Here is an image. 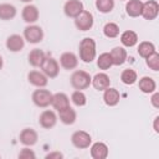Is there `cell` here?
Listing matches in <instances>:
<instances>
[{
	"mask_svg": "<svg viewBox=\"0 0 159 159\" xmlns=\"http://www.w3.org/2000/svg\"><path fill=\"white\" fill-rule=\"evenodd\" d=\"M78 52H80V60H82L84 63H91L93 60H96L97 56L96 41L92 37H84L80 42Z\"/></svg>",
	"mask_w": 159,
	"mask_h": 159,
	"instance_id": "6da1fadb",
	"label": "cell"
},
{
	"mask_svg": "<svg viewBox=\"0 0 159 159\" xmlns=\"http://www.w3.org/2000/svg\"><path fill=\"white\" fill-rule=\"evenodd\" d=\"M71 86L75 89L82 91V89H87L91 83H92V77L88 72L83 71V70H77L71 75Z\"/></svg>",
	"mask_w": 159,
	"mask_h": 159,
	"instance_id": "7a4b0ae2",
	"label": "cell"
},
{
	"mask_svg": "<svg viewBox=\"0 0 159 159\" xmlns=\"http://www.w3.org/2000/svg\"><path fill=\"white\" fill-rule=\"evenodd\" d=\"M52 93L46 89V88H39V89H35L32 96H31V99L34 102V104L39 108H46L48 106H51V102H52Z\"/></svg>",
	"mask_w": 159,
	"mask_h": 159,
	"instance_id": "3957f363",
	"label": "cell"
},
{
	"mask_svg": "<svg viewBox=\"0 0 159 159\" xmlns=\"http://www.w3.org/2000/svg\"><path fill=\"white\" fill-rule=\"evenodd\" d=\"M22 37L25 39V41H27L29 43H39L43 40V30L34 24H30L29 26H26L24 29V35Z\"/></svg>",
	"mask_w": 159,
	"mask_h": 159,
	"instance_id": "277c9868",
	"label": "cell"
},
{
	"mask_svg": "<svg viewBox=\"0 0 159 159\" xmlns=\"http://www.w3.org/2000/svg\"><path fill=\"white\" fill-rule=\"evenodd\" d=\"M93 24H94L93 15L88 10H83L78 16L75 17V26L80 31H88V30H91L93 27Z\"/></svg>",
	"mask_w": 159,
	"mask_h": 159,
	"instance_id": "5b68a950",
	"label": "cell"
},
{
	"mask_svg": "<svg viewBox=\"0 0 159 159\" xmlns=\"http://www.w3.org/2000/svg\"><path fill=\"white\" fill-rule=\"evenodd\" d=\"M41 71L47 76V78H55L58 76L60 73V63L56 58L53 57H50V56H46L42 65L40 66Z\"/></svg>",
	"mask_w": 159,
	"mask_h": 159,
	"instance_id": "8992f818",
	"label": "cell"
},
{
	"mask_svg": "<svg viewBox=\"0 0 159 159\" xmlns=\"http://www.w3.org/2000/svg\"><path fill=\"white\" fill-rule=\"evenodd\" d=\"M72 144L78 149H86L92 144V137L86 130H76L71 137Z\"/></svg>",
	"mask_w": 159,
	"mask_h": 159,
	"instance_id": "52a82bcc",
	"label": "cell"
},
{
	"mask_svg": "<svg viewBox=\"0 0 159 159\" xmlns=\"http://www.w3.org/2000/svg\"><path fill=\"white\" fill-rule=\"evenodd\" d=\"M159 15V4L155 0H148L145 2H143V7H142V14L140 16H143L145 20H154L157 19V16Z\"/></svg>",
	"mask_w": 159,
	"mask_h": 159,
	"instance_id": "ba28073f",
	"label": "cell"
},
{
	"mask_svg": "<svg viewBox=\"0 0 159 159\" xmlns=\"http://www.w3.org/2000/svg\"><path fill=\"white\" fill-rule=\"evenodd\" d=\"M84 10L83 2L81 0H67L63 5V12L68 17H76Z\"/></svg>",
	"mask_w": 159,
	"mask_h": 159,
	"instance_id": "9c48e42d",
	"label": "cell"
},
{
	"mask_svg": "<svg viewBox=\"0 0 159 159\" xmlns=\"http://www.w3.org/2000/svg\"><path fill=\"white\" fill-rule=\"evenodd\" d=\"M57 119H58V117H57V114H56L53 111H51V109H45L43 112H41L40 117H39V123H40V125H41L42 128H45V129H51V128H53V127L56 125Z\"/></svg>",
	"mask_w": 159,
	"mask_h": 159,
	"instance_id": "30bf717a",
	"label": "cell"
},
{
	"mask_svg": "<svg viewBox=\"0 0 159 159\" xmlns=\"http://www.w3.org/2000/svg\"><path fill=\"white\" fill-rule=\"evenodd\" d=\"M27 81L30 84L37 87V88H42L46 87L48 83V78L47 76L42 72V71H30L27 73Z\"/></svg>",
	"mask_w": 159,
	"mask_h": 159,
	"instance_id": "8fae6325",
	"label": "cell"
},
{
	"mask_svg": "<svg viewBox=\"0 0 159 159\" xmlns=\"http://www.w3.org/2000/svg\"><path fill=\"white\" fill-rule=\"evenodd\" d=\"M37 139H39V134L35 129L32 128H25L20 132V135H19V140L21 144H24L25 147H32L37 143Z\"/></svg>",
	"mask_w": 159,
	"mask_h": 159,
	"instance_id": "7c38bea8",
	"label": "cell"
},
{
	"mask_svg": "<svg viewBox=\"0 0 159 159\" xmlns=\"http://www.w3.org/2000/svg\"><path fill=\"white\" fill-rule=\"evenodd\" d=\"M6 48L10 51V52H19L24 48L25 46V39L21 36V35H17V34H14V35H10L7 39H6Z\"/></svg>",
	"mask_w": 159,
	"mask_h": 159,
	"instance_id": "4fadbf2b",
	"label": "cell"
},
{
	"mask_svg": "<svg viewBox=\"0 0 159 159\" xmlns=\"http://www.w3.org/2000/svg\"><path fill=\"white\" fill-rule=\"evenodd\" d=\"M60 66L65 70H75L78 65V57L73 52H63L60 56Z\"/></svg>",
	"mask_w": 159,
	"mask_h": 159,
	"instance_id": "5bb4252c",
	"label": "cell"
},
{
	"mask_svg": "<svg viewBox=\"0 0 159 159\" xmlns=\"http://www.w3.org/2000/svg\"><path fill=\"white\" fill-rule=\"evenodd\" d=\"M97 91H104L111 86V78L107 73L104 72H98L92 77V83H91Z\"/></svg>",
	"mask_w": 159,
	"mask_h": 159,
	"instance_id": "9a60e30c",
	"label": "cell"
},
{
	"mask_svg": "<svg viewBox=\"0 0 159 159\" xmlns=\"http://www.w3.org/2000/svg\"><path fill=\"white\" fill-rule=\"evenodd\" d=\"M91 148V157L93 159H106L108 157V153H109V149L107 147L106 143L103 142H96L93 144L89 145Z\"/></svg>",
	"mask_w": 159,
	"mask_h": 159,
	"instance_id": "2e32d148",
	"label": "cell"
},
{
	"mask_svg": "<svg viewBox=\"0 0 159 159\" xmlns=\"http://www.w3.org/2000/svg\"><path fill=\"white\" fill-rule=\"evenodd\" d=\"M21 16H22V20L27 24H34L39 20V16H40V12H39V9L32 5V4H27L24 9H22V12H21Z\"/></svg>",
	"mask_w": 159,
	"mask_h": 159,
	"instance_id": "e0dca14e",
	"label": "cell"
},
{
	"mask_svg": "<svg viewBox=\"0 0 159 159\" xmlns=\"http://www.w3.org/2000/svg\"><path fill=\"white\" fill-rule=\"evenodd\" d=\"M119 99H120V94L118 92V89L113 88V87H108L103 91V102L109 106V107H114L119 103Z\"/></svg>",
	"mask_w": 159,
	"mask_h": 159,
	"instance_id": "ac0fdd59",
	"label": "cell"
},
{
	"mask_svg": "<svg viewBox=\"0 0 159 159\" xmlns=\"http://www.w3.org/2000/svg\"><path fill=\"white\" fill-rule=\"evenodd\" d=\"M51 106L57 111H62L67 107H70V98L66 93L63 92H57L52 96V102H51Z\"/></svg>",
	"mask_w": 159,
	"mask_h": 159,
	"instance_id": "d6986e66",
	"label": "cell"
},
{
	"mask_svg": "<svg viewBox=\"0 0 159 159\" xmlns=\"http://www.w3.org/2000/svg\"><path fill=\"white\" fill-rule=\"evenodd\" d=\"M109 53L112 57L113 66H122L127 61V50L124 47H120V46L113 47Z\"/></svg>",
	"mask_w": 159,
	"mask_h": 159,
	"instance_id": "ffe728a7",
	"label": "cell"
},
{
	"mask_svg": "<svg viewBox=\"0 0 159 159\" xmlns=\"http://www.w3.org/2000/svg\"><path fill=\"white\" fill-rule=\"evenodd\" d=\"M138 87H139V89H140L143 93L149 94V93H153L154 91H157V82H155L152 77L144 76V77L139 78Z\"/></svg>",
	"mask_w": 159,
	"mask_h": 159,
	"instance_id": "44dd1931",
	"label": "cell"
},
{
	"mask_svg": "<svg viewBox=\"0 0 159 159\" xmlns=\"http://www.w3.org/2000/svg\"><path fill=\"white\" fill-rule=\"evenodd\" d=\"M58 118H60V120H61L63 124L70 125V124H73V123L76 122V119H77V113H76V111H75L73 108H71V106H70V107H67V108H65V109H62V111L58 112Z\"/></svg>",
	"mask_w": 159,
	"mask_h": 159,
	"instance_id": "7402d4cb",
	"label": "cell"
},
{
	"mask_svg": "<svg viewBox=\"0 0 159 159\" xmlns=\"http://www.w3.org/2000/svg\"><path fill=\"white\" fill-rule=\"evenodd\" d=\"M17 14L16 7L12 4L9 2H2L0 4V20L7 21V20H12Z\"/></svg>",
	"mask_w": 159,
	"mask_h": 159,
	"instance_id": "603a6c76",
	"label": "cell"
},
{
	"mask_svg": "<svg viewBox=\"0 0 159 159\" xmlns=\"http://www.w3.org/2000/svg\"><path fill=\"white\" fill-rule=\"evenodd\" d=\"M120 42L125 47H133L138 43V35L133 30H125L120 34Z\"/></svg>",
	"mask_w": 159,
	"mask_h": 159,
	"instance_id": "cb8c5ba5",
	"label": "cell"
},
{
	"mask_svg": "<svg viewBox=\"0 0 159 159\" xmlns=\"http://www.w3.org/2000/svg\"><path fill=\"white\" fill-rule=\"evenodd\" d=\"M143 2L140 0H129L125 4V12L130 17H138L142 14Z\"/></svg>",
	"mask_w": 159,
	"mask_h": 159,
	"instance_id": "d4e9b609",
	"label": "cell"
},
{
	"mask_svg": "<svg viewBox=\"0 0 159 159\" xmlns=\"http://www.w3.org/2000/svg\"><path fill=\"white\" fill-rule=\"evenodd\" d=\"M45 57H46V53H45L42 50H40V48H34V50L30 51L27 58H29V63H30L32 67H40V66L42 65Z\"/></svg>",
	"mask_w": 159,
	"mask_h": 159,
	"instance_id": "484cf974",
	"label": "cell"
},
{
	"mask_svg": "<svg viewBox=\"0 0 159 159\" xmlns=\"http://www.w3.org/2000/svg\"><path fill=\"white\" fill-rule=\"evenodd\" d=\"M155 46L153 42L150 41H142L139 45H138V48H137V52L140 57L143 58H147L149 55H152L153 52H155Z\"/></svg>",
	"mask_w": 159,
	"mask_h": 159,
	"instance_id": "4316f807",
	"label": "cell"
},
{
	"mask_svg": "<svg viewBox=\"0 0 159 159\" xmlns=\"http://www.w3.org/2000/svg\"><path fill=\"white\" fill-rule=\"evenodd\" d=\"M137 80H138V75L133 68H125L120 73V81L127 86L134 84L137 82Z\"/></svg>",
	"mask_w": 159,
	"mask_h": 159,
	"instance_id": "83f0119b",
	"label": "cell"
},
{
	"mask_svg": "<svg viewBox=\"0 0 159 159\" xmlns=\"http://www.w3.org/2000/svg\"><path fill=\"white\" fill-rule=\"evenodd\" d=\"M97 66L99 70H109L112 66H113V62H112V57H111V53L109 52H103L101 53L98 57H97Z\"/></svg>",
	"mask_w": 159,
	"mask_h": 159,
	"instance_id": "f1b7e54d",
	"label": "cell"
},
{
	"mask_svg": "<svg viewBox=\"0 0 159 159\" xmlns=\"http://www.w3.org/2000/svg\"><path fill=\"white\" fill-rule=\"evenodd\" d=\"M103 34L108 39H114L119 35V26L116 22H107L103 26Z\"/></svg>",
	"mask_w": 159,
	"mask_h": 159,
	"instance_id": "f546056e",
	"label": "cell"
},
{
	"mask_svg": "<svg viewBox=\"0 0 159 159\" xmlns=\"http://www.w3.org/2000/svg\"><path fill=\"white\" fill-rule=\"evenodd\" d=\"M96 7L102 14H108L114 9V0H96Z\"/></svg>",
	"mask_w": 159,
	"mask_h": 159,
	"instance_id": "4dcf8cb0",
	"label": "cell"
},
{
	"mask_svg": "<svg viewBox=\"0 0 159 159\" xmlns=\"http://www.w3.org/2000/svg\"><path fill=\"white\" fill-rule=\"evenodd\" d=\"M71 101H72V103H73L75 106H77V107H83V106H86V103H87V97H86V94L83 93V91L76 89V91L71 94Z\"/></svg>",
	"mask_w": 159,
	"mask_h": 159,
	"instance_id": "1f68e13d",
	"label": "cell"
},
{
	"mask_svg": "<svg viewBox=\"0 0 159 159\" xmlns=\"http://www.w3.org/2000/svg\"><path fill=\"white\" fill-rule=\"evenodd\" d=\"M147 66L153 71H159V53L155 51L145 58Z\"/></svg>",
	"mask_w": 159,
	"mask_h": 159,
	"instance_id": "d6a6232c",
	"label": "cell"
},
{
	"mask_svg": "<svg viewBox=\"0 0 159 159\" xmlns=\"http://www.w3.org/2000/svg\"><path fill=\"white\" fill-rule=\"evenodd\" d=\"M20 159H35L36 158V154L32 149H30L29 147H25L20 150L19 155H17Z\"/></svg>",
	"mask_w": 159,
	"mask_h": 159,
	"instance_id": "836d02e7",
	"label": "cell"
},
{
	"mask_svg": "<svg viewBox=\"0 0 159 159\" xmlns=\"http://www.w3.org/2000/svg\"><path fill=\"white\" fill-rule=\"evenodd\" d=\"M150 103L154 108H159V93L157 91L153 92V94L150 97Z\"/></svg>",
	"mask_w": 159,
	"mask_h": 159,
	"instance_id": "e575fe53",
	"label": "cell"
},
{
	"mask_svg": "<svg viewBox=\"0 0 159 159\" xmlns=\"http://www.w3.org/2000/svg\"><path fill=\"white\" fill-rule=\"evenodd\" d=\"M63 154L61 152H50L48 154L45 155V159H62Z\"/></svg>",
	"mask_w": 159,
	"mask_h": 159,
	"instance_id": "d590c367",
	"label": "cell"
},
{
	"mask_svg": "<svg viewBox=\"0 0 159 159\" xmlns=\"http://www.w3.org/2000/svg\"><path fill=\"white\" fill-rule=\"evenodd\" d=\"M153 129L155 133H159V116H157L154 118V123H153Z\"/></svg>",
	"mask_w": 159,
	"mask_h": 159,
	"instance_id": "8d00e7d4",
	"label": "cell"
},
{
	"mask_svg": "<svg viewBox=\"0 0 159 159\" xmlns=\"http://www.w3.org/2000/svg\"><path fill=\"white\" fill-rule=\"evenodd\" d=\"M2 66H4V60H2V57H1V55H0V70L2 68Z\"/></svg>",
	"mask_w": 159,
	"mask_h": 159,
	"instance_id": "74e56055",
	"label": "cell"
},
{
	"mask_svg": "<svg viewBox=\"0 0 159 159\" xmlns=\"http://www.w3.org/2000/svg\"><path fill=\"white\" fill-rule=\"evenodd\" d=\"M20 1H22V2H29V4H30L32 0H20Z\"/></svg>",
	"mask_w": 159,
	"mask_h": 159,
	"instance_id": "f35d334b",
	"label": "cell"
},
{
	"mask_svg": "<svg viewBox=\"0 0 159 159\" xmlns=\"http://www.w3.org/2000/svg\"><path fill=\"white\" fill-rule=\"evenodd\" d=\"M120 1H124V0H120Z\"/></svg>",
	"mask_w": 159,
	"mask_h": 159,
	"instance_id": "ab89813d",
	"label": "cell"
},
{
	"mask_svg": "<svg viewBox=\"0 0 159 159\" xmlns=\"http://www.w3.org/2000/svg\"><path fill=\"white\" fill-rule=\"evenodd\" d=\"M0 157H1V155H0Z\"/></svg>",
	"mask_w": 159,
	"mask_h": 159,
	"instance_id": "60d3db41",
	"label": "cell"
}]
</instances>
